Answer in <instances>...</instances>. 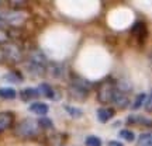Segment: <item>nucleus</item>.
Returning a JSON list of instances; mask_svg holds the SVG:
<instances>
[{
	"label": "nucleus",
	"mask_w": 152,
	"mask_h": 146,
	"mask_svg": "<svg viewBox=\"0 0 152 146\" xmlns=\"http://www.w3.org/2000/svg\"><path fill=\"white\" fill-rule=\"evenodd\" d=\"M114 86H115V89H117L118 92L124 93V94H127V93H130L131 90H132V86H131V83L127 80V79H120Z\"/></svg>",
	"instance_id": "16"
},
{
	"label": "nucleus",
	"mask_w": 152,
	"mask_h": 146,
	"mask_svg": "<svg viewBox=\"0 0 152 146\" xmlns=\"http://www.w3.org/2000/svg\"><path fill=\"white\" fill-rule=\"evenodd\" d=\"M0 6H1V1H0Z\"/></svg>",
	"instance_id": "31"
},
{
	"label": "nucleus",
	"mask_w": 152,
	"mask_h": 146,
	"mask_svg": "<svg viewBox=\"0 0 152 146\" xmlns=\"http://www.w3.org/2000/svg\"><path fill=\"white\" fill-rule=\"evenodd\" d=\"M30 111L33 114H35V115H39V117H44V115H47L49 111V107L48 104L45 103H41V101H37V103H33L31 105H30Z\"/></svg>",
	"instance_id": "12"
},
{
	"label": "nucleus",
	"mask_w": 152,
	"mask_h": 146,
	"mask_svg": "<svg viewBox=\"0 0 152 146\" xmlns=\"http://www.w3.org/2000/svg\"><path fill=\"white\" fill-rule=\"evenodd\" d=\"M131 33H132V35H135L137 38H138V41H144L145 39V37H147V27H145V24L141 21L135 23L134 25H132V28H131Z\"/></svg>",
	"instance_id": "11"
},
{
	"label": "nucleus",
	"mask_w": 152,
	"mask_h": 146,
	"mask_svg": "<svg viewBox=\"0 0 152 146\" xmlns=\"http://www.w3.org/2000/svg\"><path fill=\"white\" fill-rule=\"evenodd\" d=\"M0 18L9 25V27H18L27 20V13L23 10H10L0 13Z\"/></svg>",
	"instance_id": "5"
},
{
	"label": "nucleus",
	"mask_w": 152,
	"mask_h": 146,
	"mask_svg": "<svg viewBox=\"0 0 152 146\" xmlns=\"http://www.w3.org/2000/svg\"><path fill=\"white\" fill-rule=\"evenodd\" d=\"M10 42V34L7 30H0V46H3L4 44Z\"/></svg>",
	"instance_id": "23"
},
{
	"label": "nucleus",
	"mask_w": 152,
	"mask_h": 146,
	"mask_svg": "<svg viewBox=\"0 0 152 146\" xmlns=\"http://www.w3.org/2000/svg\"><path fill=\"white\" fill-rule=\"evenodd\" d=\"M92 89H93L92 81L86 80L83 77H79V76H75V77H72L71 86H69V93H71V96L73 98L85 101Z\"/></svg>",
	"instance_id": "2"
},
{
	"label": "nucleus",
	"mask_w": 152,
	"mask_h": 146,
	"mask_svg": "<svg viewBox=\"0 0 152 146\" xmlns=\"http://www.w3.org/2000/svg\"><path fill=\"white\" fill-rule=\"evenodd\" d=\"M64 108H65V111L71 115L72 118H80L82 115H83L82 110L76 108V107H72V105H68V104H65V105H64Z\"/></svg>",
	"instance_id": "19"
},
{
	"label": "nucleus",
	"mask_w": 152,
	"mask_h": 146,
	"mask_svg": "<svg viewBox=\"0 0 152 146\" xmlns=\"http://www.w3.org/2000/svg\"><path fill=\"white\" fill-rule=\"evenodd\" d=\"M111 103H113L117 108L124 110V108H127V107L130 105V98H128V96H127V94L118 92V90L115 89V90H114L113 101H111Z\"/></svg>",
	"instance_id": "8"
},
{
	"label": "nucleus",
	"mask_w": 152,
	"mask_h": 146,
	"mask_svg": "<svg viewBox=\"0 0 152 146\" xmlns=\"http://www.w3.org/2000/svg\"><path fill=\"white\" fill-rule=\"evenodd\" d=\"M107 146H124V145H123V143H120V142H117V141H110Z\"/></svg>",
	"instance_id": "28"
},
{
	"label": "nucleus",
	"mask_w": 152,
	"mask_h": 146,
	"mask_svg": "<svg viewBox=\"0 0 152 146\" xmlns=\"http://www.w3.org/2000/svg\"><path fill=\"white\" fill-rule=\"evenodd\" d=\"M149 136H151V134H144V135L140 136V146L144 145V143H145V141H147Z\"/></svg>",
	"instance_id": "27"
},
{
	"label": "nucleus",
	"mask_w": 152,
	"mask_h": 146,
	"mask_svg": "<svg viewBox=\"0 0 152 146\" xmlns=\"http://www.w3.org/2000/svg\"><path fill=\"white\" fill-rule=\"evenodd\" d=\"M17 97V92L13 87H0V98L3 100H14Z\"/></svg>",
	"instance_id": "15"
},
{
	"label": "nucleus",
	"mask_w": 152,
	"mask_h": 146,
	"mask_svg": "<svg viewBox=\"0 0 152 146\" xmlns=\"http://www.w3.org/2000/svg\"><path fill=\"white\" fill-rule=\"evenodd\" d=\"M144 107H145V110H147L148 113H152V92H151V94L147 97V101H145V104H144Z\"/></svg>",
	"instance_id": "25"
},
{
	"label": "nucleus",
	"mask_w": 152,
	"mask_h": 146,
	"mask_svg": "<svg viewBox=\"0 0 152 146\" xmlns=\"http://www.w3.org/2000/svg\"><path fill=\"white\" fill-rule=\"evenodd\" d=\"M118 136L127 142H134V139H135V134L130 129H121L118 132Z\"/></svg>",
	"instance_id": "20"
},
{
	"label": "nucleus",
	"mask_w": 152,
	"mask_h": 146,
	"mask_svg": "<svg viewBox=\"0 0 152 146\" xmlns=\"http://www.w3.org/2000/svg\"><path fill=\"white\" fill-rule=\"evenodd\" d=\"M38 92H39V96H44V97L49 98V100H58L55 90L52 89V86H49L48 83H41L38 86Z\"/></svg>",
	"instance_id": "10"
},
{
	"label": "nucleus",
	"mask_w": 152,
	"mask_h": 146,
	"mask_svg": "<svg viewBox=\"0 0 152 146\" xmlns=\"http://www.w3.org/2000/svg\"><path fill=\"white\" fill-rule=\"evenodd\" d=\"M20 97L23 101H30V100H35L39 97V92L38 89H33V87H27L20 92Z\"/></svg>",
	"instance_id": "14"
},
{
	"label": "nucleus",
	"mask_w": 152,
	"mask_h": 146,
	"mask_svg": "<svg viewBox=\"0 0 152 146\" xmlns=\"http://www.w3.org/2000/svg\"><path fill=\"white\" fill-rule=\"evenodd\" d=\"M1 51H3V58H4L6 62H10V63H18L24 59V51L23 48L18 45L17 42H10L4 44L1 46Z\"/></svg>",
	"instance_id": "4"
},
{
	"label": "nucleus",
	"mask_w": 152,
	"mask_h": 146,
	"mask_svg": "<svg viewBox=\"0 0 152 146\" xmlns=\"http://www.w3.org/2000/svg\"><path fill=\"white\" fill-rule=\"evenodd\" d=\"M38 125L41 129H54V122L51 118H47V117H39L37 119Z\"/></svg>",
	"instance_id": "17"
},
{
	"label": "nucleus",
	"mask_w": 152,
	"mask_h": 146,
	"mask_svg": "<svg viewBox=\"0 0 152 146\" xmlns=\"http://www.w3.org/2000/svg\"><path fill=\"white\" fill-rule=\"evenodd\" d=\"M3 79L7 80V81H11V83H21V81L24 80V77H23L18 72H10V73L4 75Z\"/></svg>",
	"instance_id": "18"
},
{
	"label": "nucleus",
	"mask_w": 152,
	"mask_h": 146,
	"mask_svg": "<svg viewBox=\"0 0 152 146\" xmlns=\"http://www.w3.org/2000/svg\"><path fill=\"white\" fill-rule=\"evenodd\" d=\"M145 101H147V94H145V93L138 94V96L135 97V101H134V104H132V108H134V110L141 108L142 105L145 104Z\"/></svg>",
	"instance_id": "21"
},
{
	"label": "nucleus",
	"mask_w": 152,
	"mask_h": 146,
	"mask_svg": "<svg viewBox=\"0 0 152 146\" xmlns=\"http://www.w3.org/2000/svg\"><path fill=\"white\" fill-rule=\"evenodd\" d=\"M4 58H3V51H1V46H0V62H3Z\"/></svg>",
	"instance_id": "30"
},
{
	"label": "nucleus",
	"mask_w": 152,
	"mask_h": 146,
	"mask_svg": "<svg viewBox=\"0 0 152 146\" xmlns=\"http://www.w3.org/2000/svg\"><path fill=\"white\" fill-rule=\"evenodd\" d=\"M115 90V86L111 81H103L97 87V100L102 104H110L113 101V94Z\"/></svg>",
	"instance_id": "6"
},
{
	"label": "nucleus",
	"mask_w": 152,
	"mask_h": 146,
	"mask_svg": "<svg viewBox=\"0 0 152 146\" xmlns=\"http://www.w3.org/2000/svg\"><path fill=\"white\" fill-rule=\"evenodd\" d=\"M14 122V114L10 111H3L0 113V132L9 129Z\"/></svg>",
	"instance_id": "9"
},
{
	"label": "nucleus",
	"mask_w": 152,
	"mask_h": 146,
	"mask_svg": "<svg viewBox=\"0 0 152 146\" xmlns=\"http://www.w3.org/2000/svg\"><path fill=\"white\" fill-rule=\"evenodd\" d=\"M47 73L54 79H61L65 75V65L59 62H49L47 68Z\"/></svg>",
	"instance_id": "7"
},
{
	"label": "nucleus",
	"mask_w": 152,
	"mask_h": 146,
	"mask_svg": "<svg viewBox=\"0 0 152 146\" xmlns=\"http://www.w3.org/2000/svg\"><path fill=\"white\" fill-rule=\"evenodd\" d=\"M39 131L41 128L35 119L26 118L14 126V135L23 138V139H30V138H35L39 134Z\"/></svg>",
	"instance_id": "3"
},
{
	"label": "nucleus",
	"mask_w": 152,
	"mask_h": 146,
	"mask_svg": "<svg viewBox=\"0 0 152 146\" xmlns=\"http://www.w3.org/2000/svg\"><path fill=\"white\" fill-rule=\"evenodd\" d=\"M114 108H99L97 110V119L102 122V124H106L109 122L110 119L114 117Z\"/></svg>",
	"instance_id": "13"
},
{
	"label": "nucleus",
	"mask_w": 152,
	"mask_h": 146,
	"mask_svg": "<svg viewBox=\"0 0 152 146\" xmlns=\"http://www.w3.org/2000/svg\"><path fill=\"white\" fill-rule=\"evenodd\" d=\"M85 143H86V146H102V139L94 135H90L86 138Z\"/></svg>",
	"instance_id": "22"
},
{
	"label": "nucleus",
	"mask_w": 152,
	"mask_h": 146,
	"mask_svg": "<svg viewBox=\"0 0 152 146\" xmlns=\"http://www.w3.org/2000/svg\"><path fill=\"white\" fill-rule=\"evenodd\" d=\"M48 63V58L45 56V54L41 49H31L28 52L24 66H26V70L33 76H44L47 75Z\"/></svg>",
	"instance_id": "1"
},
{
	"label": "nucleus",
	"mask_w": 152,
	"mask_h": 146,
	"mask_svg": "<svg viewBox=\"0 0 152 146\" xmlns=\"http://www.w3.org/2000/svg\"><path fill=\"white\" fill-rule=\"evenodd\" d=\"M137 125H144V126H152V119L144 118V117H138L137 119Z\"/></svg>",
	"instance_id": "24"
},
{
	"label": "nucleus",
	"mask_w": 152,
	"mask_h": 146,
	"mask_svg": "<svg viewBox=\"0 0 152 146\" xmlns=\"http://www.w3.org/2000/svg\"><path fill=\"white\" fill-rule=\"evenodd\" d=\"M10 6H14L13 10H18L21 9V6H26V1H10Z\"/></svg>",
	"instance_id": "26"
},
{
	"label": "nucleus",
	"mask_w": 152,
	"mask_h": 146,
	"mask_svg": "<svg viewBox=\"0 0 152 146\" xmlns=\"http://www.w3.org/2000/svg\"><path fill=\"white\" fill-rule=\"evenodd\" d=\"M142 146H152V135L149 136V138H148L147 141H145V143H144Z\"/></svg>",
	"instance_id": "29"
}]
</instances>
